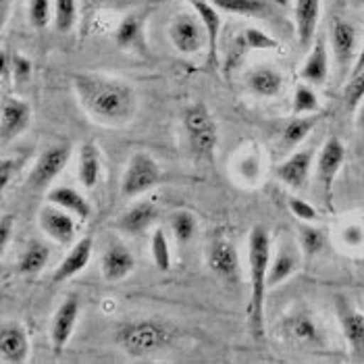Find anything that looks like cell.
Segmentation results:
<instances>
[{
  "label": "cell",
  "instance_id": "obj_36",
  "mask_svg": "<svg viewBox=\"0 0 364 364\" xmlns=\"http://www.w3.org/2000/svg\"><path fill=\"white\" fill-rule=\"evenodd\" d=\"M321 102L316 92L309 84H300L294 92V114H312L318 112Z\"/></svg>",
  "mask_w": 364,
  "mask_h": 364
},
{
  "label": "cell",
  "instance_id": "obj_46",
  "mask_svg": "<svg viewBox=\"0 0 364 364\" xmlns=\"http://www.w3.org/2000/svg\"><path fill=\"white\" fill-rule=\"evenodd\" d=\"M356 127L358 132L364 136V102L358 107V114H356Z\"/></svg>",
  "mask_w": 364,
  "mask_h": 364
},
{
  "label": "cell",
  "instance_id": "obj_7",
  "mask_svg": "<svg viewBox=\"0 0 364 364\" xmlns=\"http://www.w3.org/2000/svg\"><path fill=\"white\" fill-rule=\"evenodd\" d=\"M168 38H171V44L175 46V50L186 56L198 55L204 46H208L206 29L196 13L194 15L192 13L175 15L168 26Z\"/></svg>",
  "mask_w": 364,
  "mask_h": 364
},
{
  "label": "cell",
  "instance_id": "obj_42",
  "mask_svg": "<svg viewBox=\"0 0 364 364\" xmlns=\"http://www.w3.org/2000/svg\"><path fill=\"white\" fill-rule=\"evenodd\" d=\"M23 165V159H9L4 156L0 163V183L2 188H6L11 183V179L15 177V173L19 171V167Z\"/></svg>",
  "mask_w": 364,
  "mask_h": 364
},
{
  "label": "cell",
  "instance_id": "obj_2",
  "mask_svg": "<svg viewBox=\"0 0 364 364\" xmlns=\"http://www.w3.org/2000/svg\"><path fill=\"white\" fill-rule=\"evenodd\" d=\"M248 267H250V304L248 325L256 339L264 336V300L269 289L271 237L262 225H254L248 235Z\"/></svg>",
  "mask_w": 364,
  "mask_h": 364
},
{
  "label": "cell",
  "instance_id": "obj_48",
  "mask_svg": "<svg viewBox=\"0 0 364 364\" xmlns=\"http://www.w3.org/2000/svg\"><path fill=\"white\" fill-rule=\"evenodd\" d=\"M337 4H343V0H337Z\"/></svg>",
  "mask_w": 364,
  "mask_h": 364
},
{
  "label": "cell",
  "instance_id": "obj_29",
  "mask_svg": "<svg viewBox=\"0 0 364 364\" xmlns=\"http://www.w3.org/2000/svg\"><path fill=\"white\" fill-rule=\"evenodd\" d=\"M48 256H50V252H48V248L42 242H38V240L29 242L26 252L21 254V258H19V273H23V275L40 273L46 267Z\"/></svg>",
  "mask_w": 364,
  "mask_h": 364
},
{
  "label": "cell",
  "instance_id": "obj_40",
  "mask_svg": "<svg viewBox=\"0 0 364 364\" xmlns=\"http://www.w3.org/2000/svg\"><path fill=\"white\" fill-rule=\"evenodd\" d=\"M287 206H289L291 215H294L296 219H300L302 223H314V221L318 219V210H316L310 202L302 200V198L289 196L287 198Z\"/></svg>",
  "mask_w": 364,
  "mask_h": 364
},
{
  "label": "cell",
  "instance_id": "obj_27",
  "mask_svg": "<svg viewBox=\"0 0 364 364\" xmlns=\"http://www.w3.org/2000/svg\"><path fill=\"white\" fill-rule=\"evenodd\" d=\"M100 168H102V163H100L98 146L92 144V141H85L84 146L80 148V165H77L80 183L87 190H92L100 179Z\"/></svg>",
  "mask_w": 364,
  "mask_h": 364
},
{
  "label": "cell",
  "instance_id": "obj_47",
  "mask_svg": "<svg viewBox=\"0 0 364 364\" xmlns=\"http://www.w3.org/2000/svg\"><path fill=\"white\" fill-rule=\"evenodd\" d=\"M354 4H358V6H364V0H352Z\"/></svg>",
  "mask_w": 364,
  "mask_h": 364
},
{
  "label": "cell",
  "instance_id": "obj_35",
  "mask_svg": "<svg viewBox=\"0 0 364 364\" xmlns=\"http://www.w3.org/2000/svg\"><path fill=\"white\" fill-rule=\"evenodd\" d=\"M150 252H152V260H154L156 269H161V271H171V248H168V240L163 229H156V231L152 233Z\"/></svg>",
  "mask_w": 364,
  "mask_h": 364
},
{
  "label": "cell",
  "instance_id": "obj_4",
  "mask_svg": "<svg viewBox=\"0 0 364 364\" xmlns=\"http://www.w3.org/2000/svg\"><path fill=\"white\" fill-rule=\"evenodd\" d=\"M183 127L194 154L200 159H213L219 144V129L215 117L202 102H194L183 111Z\"/></svg>",
  "mask_w": 364,
  "mask_h": 364
},
{
  "label": "cell",
  "instance_id": "obj_41",
  "mask_svg": "<svg viewBox=\"0 0 364 364\" xmlns=\"http://www.w3.org/2000/svg\"><path fill=\"white\" fill-rule=\"evenodd\" d=\"M31 77V60L19 53H13V82L26 84Z\"/></svg>",
  "mask_w": 364,
  "mask_h": 364
},
{
  "label": "cell",
  "instance_id": "obj_8",
  "mask_svg": "<svg viewBox=\"0 0 364 364\" xmlns=\"http://www.w3.org/2000/svg\"><path fill=\"white\" fill-rule=\"evenodd\" d=\"M329 38H331V50L336 56L339 77L343 80L348 73H352V67L358 56V29L343 17H333Z\"/></svg>",
  "mask_w": 364,
  "mask_h": 364
},
{
  "label": "cell",
  "instance_id": "obj_10",
  "mask_svg": "<svg viewBox=\"0 0 364 364\" xmlns=\"http://www.w3.org/2000/svg\"><path fill=\"white\" fill-rule=\"evenodd\" d=\"M38 223L40 229L50 237L55 240L56 244H71L75 240V217L67 210H63L60 206H56L53 202L44 204L40 208V215H38Z\"/></svg>",
  "mask_w": 364,
  "mask_h": 364
},
{
  "label": "cell",
  "instance_id": "obj_15",
  "mask_svg": "<svg viewBox=\"0 0 364 364\" xmlns=\"http://www.w3.org/2000/svg\"><path fill=\"white\" fill-rule=\"evenodd\" d=\"M318 19H321V0H296L294 23L302 50H310V46L314 44Z\"/></svg>",
  "mask_w": 364,
  "mask_h": 364
},
{
  "label": "cell",
  "instance_id": "obj_25",
  "mask_svg": "<svg viewBox=\"0 0 364 364\" xmlns=\"http://www.w3.org/2000/svg\"><path fill=\"white\" fill-rule=\"evenodd\" d=\"M300 267V256L296 246L291 244H283L279 248V254L275 258H271V267H269V287H275L285 279H289Z\"/></svg>",
  "mask_w": 364,
  "mask_h": 364
},
{
  "label": "cell",
  "instance_id": "obj_43",
  "mask_svg": "<svg viewBox=\"0 0 364 364\" xmlns=\"http://www.w3.org/2000/svg\"><path fill=\"white\" fill-rule=\"evenodd\" d=\"M0 77H2L4 85L13 82V53H9L6 48L2 50V56H0Z\"/></svg>",
  "mask_w": 364,
  "mask_h": 364
},
{
  "label": "cell",
  "instance_id": "obj_9",
  "mask_svg": "<svg viewBox=\"0 0 364 364\" xmlns=\"http://www.w3.org/2000/svg\"><path fill=\"white\" fill-rule=\"evenodd\" d=\"M336 312L354 360L364 363V314L354 309L343 296H336Z\"/></svg>",
  "mask_w": 364,
  "mask_h": 364
},
{
  "label": "cell",
  "instance_id": "obj_23",
  "mask_svg": "<svg viewBox=\"0 0 364 364\" xmlns=\"http://www.w3.org/2000/svg\"><path fill=\"white\" fill-rule=\"evenodd\" d=\"M48 202H53L56 206H60L63 210L71 213L75 219L80 221H85L90 217V204L77 190L69 188V186H56V188H50L48 190Z\"/></svg>",
  "mask_w": 364,
  "mask_h": 364
},
{
  "label": "cell",
  "instance_id": "obj_30",
  "mask_svg": "<svg viewBox=\"0 0 364 364\" xmlns=\"http://www.w3.org/2000/svg\"><path fill=\"white\" fill-rule=\"evenodd\" d=\"M141 40V19L138 15H127L114 33V42L121 50H129L136 48Z\"/></svg>",
  "mask_w": 364,
  "mask_h": 364
},
{
  "label": "cell",
  "instance_id": "obj_32",
  "mask_svg": "<svg viewBox=\"0 0 364 364\" xmlns=\"http://www.w3.org/2000/svg\"><path fill=\"white\" fill-rule=\"evenodd\" d=\"M171 231H173V235H175V240L179 244H188L198 231L196 217L190 210H177L171 217Z\"/></svg>",
  "mask_w": 364,
  "mask_h": 364
},
{
  "label": "cell",
  "instance_id": "obj_44",
  "mask_svg": "<svg viewBox=\"0 0 364 364\" xmlns=\"http://www.w3.org/2000/svg\"><path fill=\"white\" fill-rule=\"evenodd\" d=\"M13 225H15L13 215H2V219H0V250H6V244L13 235Z\"/></svg>",
  "mask_w": 364,
  "mask_h": 364
},
{
  "label": "cell",
  "instance_id": "obj_12",
  "mask_svg": "<svg viewBox=\"0 0 364 364\" xmlns=\"http://www.w3.org/2000/svg\"><path fill=\"white\" fill-rule=\"evenodd\" d=\"M31 123V107L26 100L17 96H9L2 102L0 111V134L2 144H9L11 140L19 138Z\"/></svg>",
  "mask_w": 364,
  "mask_h": 364
},
{
  "label": "cell",
  "instance_id": "obj_33",
  "mask_svg": "<svg viewBox=\"0 0 364 364\" xmlns=\"http://www.w3.org/2000/svg\"><path fill=\"white\" fill-rule=\"evenodd\" d=\"M240 40H242V44H244L246 50L267 53V50L279 48V42H277L273 36H269L267 31H262V29L258 28H246Z\"/></svg>",
  "mask_w": 364,
  "mask_h": 364
},
{
  "label": "cell",
  "instance_id": "obj_38",
  "mask_svg": "<svg viewBox=\"0 0 364 364\" xmlns=\"http://www.w3.org/2000/svg\"><path fill=\"white\" fill-rule=\"evenodd\" d=\"M343 102L350 111H356L364 100V71L352 73L350 82L343 85Z\"/></svg>",
  "mask_w": 364,
  "mask_h": 364
},
{
  "label": "cell",
  "instance_id": "obj_3",
  "mask_svg": "<svg viewBox=\"0 0 364 364\" xmlns=\"http://www.w3.org/2000/svg\"><path fill=\"white\" fill-rule=\"evenodd\" d=\"M173 337L175 333L167 323L144 318V321H132L123 325L117 331V343L132 358H148V356L165 352L171 346Z\"/></svg>",
  "mask_w": 364,
  "mask_h": 364
},
{
  "label": "cell",
  "instance_id": "obj_39",
  "mask_svg": "<svg viewBox=\"0 0 364 364\" xmlns=\"http://www.w3.org/2000/svg\"><path fill=\"white\" fill-rule=\"evenodd\" d=\"M28 17L33 29H46L50 23V0H29Z\"/></svg>",
  "mask_w": 364,
  "mask_h": 364
},
{
  "label": "cell",
  "instance_id": "obj_19",
  "mask_svg": "<svg viewBox=\"0 0 364 364\" xmlns=\"http://www.w3.org/2000/svg\"><path fill=\"white\" fill-rule=\"evenodd\" d=\"M300 77L309 85H323L329 80V48L323 33L316 36L314 44L310 46L309 56L300 69Z\"/></svg>",
  "mask_w": 364,
  "mask_h": 364
},
{
  "label": "cell",
  "instance_id": "obj_17",
  "mask_svg": "<svg viewBox=\"0 0 364 364\" xmlns=\"http://www.w3.org/2000/svg\"><path fill=\"white\" fill-rule=\"evenodd\" d=\"M92 252H94V237L92 235H85L80 242H75L73 248L67 252V256L58 262V267L55 269L53 283H63V281H69L71 277L80 275L90 264Z\"/></svg>",
  "mask_w": 364,
  "mask_h": 364
},
{
  "label": "cell",
  "instance_id": "obj_22",
  "mask_svg": "<svg viewBox=\"0 0 364 364\" xmlns=\"http://www.w3.org/2000/svg\"><path fill=\"white\" fill-rule=\"evenodd\" d=\"M154 219H156V204L146 200V202L134 204L127 213H123L117 221V227L125 233L138 235L141 231H146Z\"/></svg>",
  "mask_w": 364,
  "mask_h": 364
},
{
  "label": "cell",
  "instance_id": "obj_6",
  "mask_svg": "<svg viewBox=\"0 0 364 364\" xmlns=\"http://www.w3.org/2000/svg\"><path fill=\"white\" fill-rule=\"evenodd\" d=\"M71 144H55L48 150H44L38 161L33 163V167L28 175V186L36 192H44L53 186L56 177L63 173V168L67 167L69 159H71Z\"/></svg>",
  "mask_w": 364,
  "mask_h": 364
},
{
  "label": "cell",
  "instance_id": "obj_31",
  "mask_svg": "<svg viewBox=\"0 0 364 364\" xmlns=\"http://www.w3.org/2000/svg\"><path fill=\"white\" fill-rule=\"evenodd\" d=\"M289 333L296 337L298 341H304V343H321L318 325L306 312H300V314L289 318Z\"/></svg>",
  "mask_w": 364,
  "mask_h": 364
},
{
  "label": "cell",
  "instance_id": "obj_34",
  "mask_svg": "<svg viewBox=\"0 0 364 364\" xmlns=\"http://www.w3.org/2000/svg\"><path fill=\"white\" fill-rule=\"evenodd\" d=\"M77 21V0H55L56 31L69 33Z\"/></svg>",
  "mask_w": 364,
  "mask_h": 364
},
{
  "label": "cell",
  "instance_id": "obj_11",
  "mask_svg": "<svg viewBox=\"0 0 364 364\" xmlns=\"http://www.w3.org/2000/svg\"><path fill=\"white\" fill-rule=\"evenodd\" d=\"M80 312H82V304H80V298L75 294L67 296L65 302L55 312L53 327H50V341H53L55 354H60L67 348L69 339H71L73 331H75Z\"/></svg>",
  "mask_w": 364,
  "mask_h": 364
},
{
  "label": "cell",
  "instance_id": "obj_24",
  "mask_svg": "<svg viewBox=\"0 0 364 364\" xmlns=\"http://www.w3.org/2000/svg\"><path fill=\"white\" fill-rule=\"evenodd\" d=\"M246 84L260 98H275L283 90V75L273 67H256L248 73Z\"/></svg>",
  "mask_w": 364,
  "mask_h": 364
},
{
  "label": "cell",
  "instance_id": "obj_13",
  "mask_svg": "<svg viewBox=\"0 0 364 364\" xmlns=\"http://www.w3.org/2000/svg\"><path fill=\"white\" fill-rule=\"evenodd\" d=\"M346 146L339 138H329L325 141V146L321 148L318 152V159H316V179L318 183L323 186L325 194L331 196V188H333V181H336L339 168L343 167L346 163Z\"/></svg>",
  "mask_w": 364,
  "mask_h": 364
},
{
  "label": "cell",
  "instance_id": "obj_14",
  "mask_svg": "<svg viewBox=\"0 0 364 364\" xmlns=\"http://www.w3.org/2000/svg\"><path fill=\"white\" fill-rule=\"evenodd\" d=\"M208 267L217 277H221L227 283L240 281V254L235 250V246L225 237H217L210 244Z\"/></svg>",
  "mask_w": 364,
  "mask_h": 364
},
{
  "label": "cell",
  "instance_id": "obj_5",
  "mask_svg": "<svg viewBox=\"0 0 364 364\" xmlns=\"http://www.w3.org/2000/svg\"><path fill=\"white\" fill-rule=\"evenodd\" d=\"M163 181V171L148 152H136L121 177V196L125 200L138 198L154 190Z\"/></svg>",
  "mask_w": 364,
  "mask_h": 364
},
{
  "label": "cell",
  "instance_id": "obj_1",
  "mask_svg": "<svg viewBox=\"0 0 364 364\" xmlns=\"http://www.w3.org/2000/svg\"><path fill=\"white\" fill-rule=\"evenodd\" d=\"M73 92L87 117L105 127H123L138 112V92L127 82L80 73L73 77Z\"/></svg>",
  "mask_w": 364,
  "mask_h": 364
},
{
  "label": "cell",
  "instance_id": "obj_20",
  "mask_svg": "<svg viewBox=\"0 0 364 364\" xmlns=\"http://www.w3.org/2000/svg\"><path fill=\"white\" fill-rule=\"evenodd\" d=\"M314 163L312 150H298L289 154L277 168V177L281 183H285L291 190H302L310 177V168Z\"/></svg>",
  "mask_w": 364,
  "mask_h": 364
},
{
  "label": "cell",
  "instance_id": "obj_21",
  "mask_svg": "<svg viewBox=\"0 0 364 364\" xmlns=\"http://www.w3.org/2000/svg\"><path fill=\"white\" fill-rule=\"evenodd\" d=\"M194 13L200 17L208 38V63L217 69L219 67V36H221V13L215 4L206 0H190Z\"/></svg>",
  "mask_w": 364,
  "mask_h": 364
},
{
  "label": "cell",
  "instance_id": "obj_26",
  "mask_svg": "<svg viewBox=\"0 0 364 364\" xmlns=\"http://www.w3.org/2000/svg\"><path fill=\"white\" fill-rule=\"evenodd\" d=\"M190 2V0H181ZM215 4L219 11L233 13V15H244V17H273L275 9L273 2L269 0H206Z\"/></svg>",
  "mask_w": 364,
  "mask_h": 364
},
{
  "label": "cell",
  "instance_id": "obj_18",
  "mask_svg": "<svg viewBox=\"0 0 364 364\" xmlns=\"http://www.w3.org/2000/svg\"><path fill=\"white\" fill-rule=\"evenodd\" d=\"M0 354L6 364H23L29 358V339L26 329L17 323H2Z\"/></svg>",
  "mask_w": 364,
  "mask_h": 364
},
{
  "label": "cell",
  "instance_id": "obj_37",
  "mask_svg": "<svg viewBox=\"0 0 364 364\" xmlns=\"http://www.w3.org/2000/svg\"><path fill=\"white\" fill-rule=\"evenodd\" d=\"M298 233H300V248H302V252L309 254V256L318 254L327 244L325 233L321 229L312 227V225H300Z\"/></svg>",
  "mask_w": 364,
  "mask_h": 364
},
{
  "label": "cell",
  "instance_id": "obj_28",
  "mask_svg": "<svg viewBox=\"0 0 364 364\" xmlns=\"http://www.w3.org/2000/svg\"><path fill=\"white\" fill-rule=\"evenodd\" d=\"M321 114L312 112V114H296V119H291L285 129H283V146L285 148H296L298 144L306 140L310 136V132L318 125Z\"/></svg>",
  "mask_w": 364,
  "mask_h": 364
},
{
  "label": "cell",
  "instance_id": "obj_16",
  "mask_svg": "<svg viewBox=\"0 0 364 364\" xmlns=\"http://www.w3.org/2000/svg\"><path fill=\"white\" fill-rule=\"evenodd\" d=\"M134 269H136V258L129 252L127 246L114 242L102 252L100 271H102V277L109 283H119L125 277H129L134 273Z\"/></svg>",
  "mask_w": 364,
  "mask_h": 364
},
{
  "label": "cell",
  "instance_id": "obj_45",
  "mask_svg": "<svg viewBox=\"0 0 364 364\" xmlns=\"http://www.w3.org/2000/svg\"><path fill=\"white\" fill-rule=\"evenodd\" d=\"M360 71H364V44L363 48L358 50L356 63H354V67H352V73H360Z\"/></svg>",
  "mask_w": 364,
  "mask_h": 364
}]
</instances>
